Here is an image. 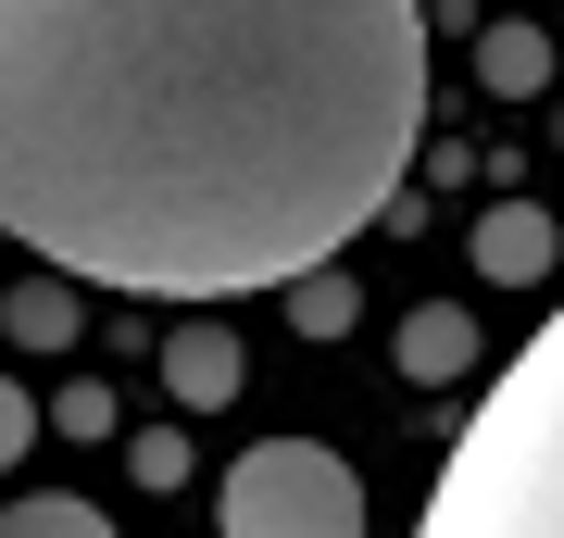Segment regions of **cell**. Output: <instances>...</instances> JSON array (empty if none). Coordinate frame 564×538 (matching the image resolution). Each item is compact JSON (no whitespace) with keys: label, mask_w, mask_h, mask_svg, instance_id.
Returning <instances> with one entry per match:
<instances>
[{"label":"cell","mask_w":564,"mask_h":538,"mask_svg":"<svg viewBox=\"0 0 564 538\" xmlns=\"http://www.w3.org/2000/svg\"><path fill=\"white\" fill-rule=\"evenodd\" d=\"M126 463H139V488H176V476H188V426H139Z\"/></svg>","instance_id":"11"},{"label":"cell","mask_w":564,"mask_h":538,"mask_svg":"<svg viewBox=\"0 0 564 538\" xmlns=\"http://www.w3.org/2000/svg\"><path fill=\"white\" fill-rule=\"evenodd\" d=\"M426 139V0H0V226L76 288L339 276Z\"/></svg>","instance_id":"1"},{"label":"cell","mask_w":564,"mask_h":538,"mask_svg":"<svg viewBox=\"0 0 564 538\" xmlns=\"http://www.w3.org/2000/svg\"><path fill=\"white\" fill-rule=\"evenodd\" d=\"M552 251H564V226L540 213V200H489V213H477V276L489 288H540Z\"/></svg>","instance_id":"4"},{"label":"cell","mask_w":564,"mask_h":538,"mask_svg":"<svg viewBox=\"0 0 564 538\" xmlns=\"http://www.w3.org/2000/svg\"><path fill=\"white\" fill-rule=\"evenodd\" d=\"M351 314H364L351 276H302V288H289V326H302V339H351Z\"/></svg>","instance_id":"10"},{"label":"cell","mask_w":564,"mask_h":538,"mask_svg":"<svg viewBox=\"0 0 564 538\" xmlns=\"http://www.w3.org/2000/svg\"><path fill=\"white\" fill-rule=\"evenodd\" d=\"M477 88L540 100V88H552V39H540V25H489V39H477Z\"/></svg>","instance_id":"7"},{"label":"cell","mask_w":564,"mask_h":538,"mask_svg":"<svg viewBox=\"0 0 564 538\" xmlns=\"http://www.w3.org/2000/svg\"><path fill=\"white\" fill-rule=\"evenodd\" d=\"M0 538H113V514L76 501V488H25L13 514H0Z\"/></svg>","instance_id":"9"},{"label":"cell","mask_w":564,"mask_h":538,"mask_svg":"<svg viewBox=\"0 0 564 538\" xmlns=\"http://www.w3.org/2000/svg\"><path fill=\"white\" fill-rule=\"evenodd\" d=\"M226 538H364V488L314 439H251L226 463Z\"/></svg>","instance_id":"3"},{"label":"cell","mask_w":564,"mask_h":538,"mask_svg":"<svg viewBox=\"0 0 564 538\" xmlns=\"http://www.w3.org/2000/svg\"><path fill=\"white\" fill-rule=\"evenodd\" d=\"M0 314H13V351H76V276H25Z\"/></svg>","instance_id":"8"},{"label":"cell","mask_w":564,"mask_h":538,"mask_svg":"<svg viewBox=\"0 0 564 538\" xmlns=\"http://www.w3.org/2000/svg\"><path fill=\"white\" fill-rule=\"evenodd\" d=\"M414 538H564V314L477 388Z\"/></svg>","instance_id":"2"},{"label":"cell","mask_w":564,"mask_h":538,"mask_svg":"<svg viewBox=\"0 0 564 538\" xmlns=\"http://www.w3.org/2000/svg\"><path fill=\"white\" fill-rule=\"evenodd\" d=\"M464 363H477V314H452V300L402 314V376H414V388H452Z\"/></svg>","instance_id":"6"},{"label":"cell","mask_w":564,"mask_h":538,"mask_svg":"<svg viewBox=\"0 0 564 538\" xmlns=\"http://www.w3.org/2000/svg\"><path fill=\"white\" fill-rule=\"evenodd\" d=\"M51 426H63V439H101V426H113V388H88V376H76V388L51 400Z\"/></svg>","instance_id":"12"},{"label":"cell","mask_w":564,"mask_h":538,"mask_svg":"<svg viewBox=\"0 0 564 538\" xmlns=\"http://www.w3.org/2000/svg\"><path fill=\"white\" fill-rule=\"evenodd\" d=\"M163 388H176L188 414H226V400H239V339H226V326H202V314H188L176 339H163Z\"/></svg>","instance_id":"5"}]
</instances>
